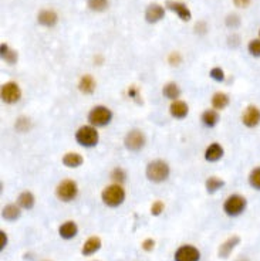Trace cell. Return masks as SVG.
Masks as SVG:
<instances>
[{
	"label": "cell",
	"mask_w": 260,
	"mask_h": 261,
	"mask_svg": "<svg viewBox=\"0 0 260 261\" xmlns=\"http://www.w3.org/2000/svg\"><path fill=\"white\" fill-rule=\"evenodd\" d=\"M170 175V165L162 159H155V161L150 162L145 169V176L152 183H162V182L168 181Z\"/></svg>",
	"instance_id": "cell-1"
},
{
	"label": "cell",
	"mask_w": 260,
	"mask_h": 261,
	"mask_svg": "<svg viewBox=\"0 0 260 261\" xmlns=\"http://www.w3.org/2000/svg\"><path fill=\"white\" fill-rule=\"evenodd\" d=\"M101 200L107 207L115 209L125 201V191L118 183H112L102 191Z\"/></svg>",
	"instance_id": "cell-2"
},
{
	"label": "cell",
	"mask_w": 260,
	"mask_h": 261,
	"mask_svg": "<svg viewBox=\"0 0 260 261\" xmlns=\"http://www.w3.org/2000/svg\"><path fill=\"white\" fill-rule=\"evenodd\" d=\"M246 207H248V199L239 193L230 195L223 201V211L229 217H239L246 211Z\"/></svg>",
	"instance_id": "cell-3"
},
{
	"label": "cell",
	"mask_w": 260,
	"mask_h": 261,
	"mask_svg": "<svg viewBox=\"0 0 260 261\" xmlns=\"http://www.w3.org/2000/svg\"><path fill=\"white\" fill-rule=\"evenodd\" d=\"M76 141L80 146L84 148H94L100 141V135L95 127L92 125H83L76 132Z\"/></svg>",
	"instance_id": "cell-4"
},
{
	"label": "cell",
	"mask_w": 260,
	"mask_h": 261,
	"mask_svg": "<svg viewBox=\"0 0 260 261\" xmlns=\"http://www.w3.org/2000/svg\"><path fill=\"white\" fill-rule=\"evenodd\" d=\"M112 121V111L105 105H95L88 112V124L95 128L107 127Z\"/></svg>",
	"instance_id": "cell-5"
},
{
	"label": "cell",
	"mask_w": 260,
	"mask_h": 261,
	"mask_svg": "<svg viewBox=\"0 0 260 261\" xmlns=\"http://www.w3.org/2000/svg\"><path fill=\"white\" fill-rule=\"evenodd\" d=\"M77 195H79V185L73 179H64L56 188V196L59 197V200L64 203L73 201L77 197Z\"/></svg>",
	"instance_id": "cell-6"
},
{
	"label": "cell",
	"mask_w": 260,
	"mask_h": 261,
	"mask_svg": "<svg viewBox=\"0 0 260 261\" xmlns=\"http://www.w3.org/2000/svg\"><path fill=\"white\" fill-rule=\"evenodd\" d=\"M147 138L141 130H131L124 138V146L130 152H140L144 149Z\"/></svg>",
	"instance_id": "cell-7"
},
{
	"label": "cell",
	"mask_w": 260,
	"mask_h": 261,
	"mask_svg": "<svg viewBox=\"0 0 260 261\" xmlns=\"http://www.w3.org/2000/svg\"><path fill=\"white\" fill-rule=\"evenodd\" d=\"M0 97L1 101L6 104H16L21 100V90L17 82L14 81H7L1 85L0 90Z\"/></svg>",
	"instance_id": "cell-8"
},
{
	"label": "cell",
	"mask_w": 260,
	"mask_h": 261,
	"mask_svg": "<svg viewBox=\"0 0 260 261\" xmlns=\"http://www.w3.org/2000/svg\"><path fill=\"white\" fill-rule=\"evenodd\" d=\"M240 121L242 124L249 128V130H255L260 125V108L255 104H249L240 115Z\"/></svg>",
	"instance_id": "cell-9"
},
{
	"label": "cell",
	"mask_w": 260,
	"mask_h": 261,
	"mask_svg": "<svg viewBox=\"0 0 260 261\" xmlns=\"http://www.w3.org/2000/svg\"><path fill=\"white\" fill-rule=\"evenodd\" d=\"M173 260L175 261H199L200 260V251L190 246V244H185V246H180L178 250L175 251V256H173Z\"/></svg>",
	"instance_id": "cell-10"
},
{
	"label": "cell",
	"mask_w": 260,
	"mask_h": 261,
	"mask_svg": "<svg viewBox=\"0 0 260 261\" xmlns=\"http://www.w3.org/2000/svg\"><path fill=\"white\" fill-rule=\"evenodd\" d=\"M165 6L170 9L171 11L176 13L178 17L182 21H189L192 19V13H190L189 7L186 6V3L179 1V0H167Z\"/></svg>",
	"instance_id": "cell-11"
},
{
	"label": "cell",
	"mask_w": 260,
	"mask_h": 261,
	"mask_svg": "<svg viewBox=\"0 0 260 261\" xmlns=\"http://www.w3.org/2000/svg\"><path fill=\"white\" fill-rule=\"evenodd\" d=\"M239 244H240L239 236H232V237L226 239V240L220 244L219 249H218V256H219L220 259H225V260L229 259L230 254L233 253V250H235Z\"/></svg>",
	"instance_id": "cell-12"
},
{
	"label": "cell",
	"mask_w": 260,
	"mask_h": 261,
	"mask_svg": "<svg viewBox=\"0 0 260 261\" xmlns=\"http://www.w3.org/2000/svg\"><path fill=\"white\" fill-rule=\"evenodd\" d=\"M164 17H165V9L158 3H152L145 10V20L150 24H155L162 20Z\"/></svg>",
	"instance_id": "cell-13"
},
{
	"label": "cell",
	"mask_w": 260,
	"mask_h": 261,
	"mask_svg": "<svg viewBox=\"0 0 260 261\" xmlns=\"http://www.w3.org/2000/svg\"><path fill=\"white\" fill-rule=\"evenodd\" d=\"M170 114L175 120H183L189 114V107H188V104L185 101H172L170 105Z\"/></svg>",
	"instance_id": "cell-14"
},
{
	"label": "cell",
	"mask_w": 260,
	"mask_h": 261,
	"mask_svg": "<svg viewBox=\"0 0 260 261\" xmlns=\"http://www.w3.org/2000/svg\"><path fill=\"white\" fill-rule=\"evenodd\" d=\"M59 21V14L54 10H50V9H46V10H41L39 14H37V23L40 26H44V27H54Z\"/></svg>",
	"instance_id": "cell-15"
},
{
	"label": "cell",
	"mask_w": 260,
	"mask_h": 261,
	"mask_svg": "<svg viewBox=\"0 0 260 261\" xmlns=\"http://www.w3.org/2000/svg\"><path fill=\"white\" fill-rule=\"evenodd\" d=\"M223 155H225L223 146L220 143H218V142H213L205 149V161L213 163V162L220 161L223 158Z\"/></svg>",
	"instance_id": "cell-16"
},
{
	"label": "cell",
	"mask_w": 260,
	"mask_h": 261,
	"mask_svg": "<svg viewBox=\"0 0 260 261\" xmlns=\"http://www.w3.org/2000/svg\"><path fill=\"white\" fill-rule=\"evenodd\" d=\"M59 234H60L61 239H64V240H71V239H74L79 234V226L76 224V221H66L59 227Z\"/></svg>",
	"instance_id": "cell-17"
},
{
	"label": "cell",
	"mask_w": 260,
	"mask_h": 261,
	"mask_svg": "<svg viewBox=\"0 0 260 261\" xmlns=\"http://www.w3.org/2000/svg\"><path fill=\"white\" fill-rule=\"evenodd\" d=\"M210 102H212L213 110L216 111L226 110L230 104V97L226 94V92H223V91H218V92L213 94V97H212V101H210Z\"/></svg>",
	"instance_id": "cell-18"
},
{
	"label": "cell",
	"mask_w": 260,
	"mask_h": 261,
	"mask_svg": "<svg viewBox=\"0 0 260 261\" xmlns=\"http://www.w3.org/2000/svg\"><path fill=\"white\" fill-rule=\"evenodd\" d=\"M21 207L19 204H6L1 209V219H4L6 221H16L20 219L21 216Z\"/></svg>",
	"instance_id": "cell-19"
},
{
	"label": "cell",
	"mask_w": 260,
	"mask_h": 261,
	"mask_svg": "<svg viewBox=\"0 0 260 261\" xmlns=\"http://www.w3.org/2000/svg\"><path fill=\"white\" fill-rule=\"evenodd\" d=\"M101 239L100 237H97V236H92L90 239H87L86 243H84V246H83V249H81V254L83 256H86V257H88V256H92V254H95L97 251L101 249Z\"/></svg>",
	"instance_id": "cell-20"
},
{
	"label": "cell",
	"mask_w": 260,
	"mask_h": 261,
	"mask_svg": "<svg viewBox=\"0 0 260 261\" xmlns=\"http://www.w3.org/2000/svg\"><path fill=\"white\" fill-rule=\"evenodd\" d=\"M84 163V158L77 152H69L63 156V165L70 169H77Z\"/></svg>",
	"instance_id": "cell-21"
},
{
	"label": "cell",
	"mask_w": 260,
	"mask_h": 261,
	"mask_svg": "<svg viewBox=\"0 0 260 261\" xmlns=\"http://www.w3.org/2000/svg\"><path fill=\"white\" fill-rule=\"evenodd\" d=\"M200 120H202V124L206 127V128H215L218 124H219L220 121V115L219 112L216 110H206L203 114H202V117H200Z\"/></svg>",
	"instance_id": "cell-22"
},
{
	"label": "cell",
	"mask_w": 260,
	"mask_h": 261,
	"mask_svg": "<svg viewBox=\"0 0 260 261\" xmlns=\"http://www.w3.org/2000/svg\"><path fill=\"white\" fill-rule=\"evenodd\" d=\"M95 88H97V82H95V80H94L91 75H88V74L83 75L80 78V81H79V90H80V92H83V94H86V95L92 94V92L95 91Z\"/></svg>",
	"instance_id": "cell-23"
},
{
	"label": "cell",
	"mask_w": 260,
	"mask_h": 261,
	"mask_svg": "<svg viewBox=\"0 0 260 261\" xmlns=\"http://www.w3.org/2000/svg\"><path fill=\"white\" fill-rule=\"evenodd\" d=\"M226 182L223 179H220L218 176H210L205 181V189H206V193L208 195H215L216 192L222 191L225 188Z\"/></svg>",
	"instance_id": "cell-24"
},
{
	"label": "cell",
	"mask_w": 260,
	"mask_h": 261,
	"mask_svg": "<svg viewBox=\"0 0 260 261\" xmlns=\"http://www.w3.org/2000/svg\"><path fill=\"white\" fill-rule=\"evenodd\" d=\"M17 204L24 210H31L34 207V204H36V197H34V195L31 192H21L19 197H17Z\"/></svg>",
	"instance_id": "cell-25"
},
{
	"label": "cell",
	"mask_w": 260,
	"mask_h": 261,
	"mask_svg": "<svg viewBox=\"0 0 260 261\" xmlns=\"http://www.w3.org/2000/svg\"><path fill=\"white\" fill-rule=\"evenodd\" d=\"M0 54H1V60H4L9 65H13V64H16L17 63V59H19V54H17V51L13 50L10 49L6 43H3L1 46H0Z\"/></svg>",
	"instance_id": "cell-26"
},
{
	"label": "cell",
	"mask_w": 260,
	"mask_h": 261,
	"mask_svg": "<svg viewBox=\"0 0 260 261\" xmlns=\"http://www.w3.org/2000/svg\"><path fill=\"white\" fill-rule=\"evenodd\" d=\"M162 94H164V97H165V98H168V100H171V101L178 100L180 95L179 85H178L176 82H168V84H165V85H164V88H162Z\"/></svg>",
	"instance_id": "cell-27"
},
{
	"label": "cell",
	"mask_w": 260,
	"mask_h": 261,
	"mask_svg": "<svg viewBox=\"0 0 260 261\" xmlns=\"http://www.w3.org/2000/svg\"><path fill=\"white\" fill-rule=\"evenodd\" d=\"M248 183L253 191L260 192V166H255L248 175Z\"/></svg>",
	"instance_id": "cell-28"
},
{
	"label": "cell",
	"mask_w": 260,
	"mask_h": 261,
	"mask_svg": "<svg viewBox=\"0 0 260 261\" xmlns=\"http://www.w3.org/2000/svg\"><path fill=\"white\" fill-rule=\"evenodd\" d=\"M87 6L90 10L101 13L108 9V0H87Z\"/></svg>",
	"instance_id": "cell-29"
},
{
	"label": "cell",
	"mask_w": 260,
	"mask_h": 261,
	"mask_svg": "<svg viewBox=\"0 0 260 261\" xmlns=\"http://www.w3.org/2000/svg\"><path fill=\"white\" fill-rule=\"evenodd\" d=\"M225 24H226L228 29L235 30V29H239L240 26H242V19H240V16L238 13H229L226 16V19H225Z\"/></svg>",
	"instance_id": "cell-30"
},
{
	"label": "cell",
	"mask_w": 260,
	"mask_h": 261,
	"mask_svg": "<svg viewBox=\"0 0 260 261\" xmlns=\"http://www.w3.org/2000/svg\"><path fill=\"white\" fill-rule=\"evenodd\" d=\"M14 128H16L17 132H21V133L29 132L31 130L30 118H27V117H19L16 120V122H14Z\"/></svg>",
	"instance_id": "cell-31"
},
{
	"label": "cell",
	"mask_w": 260,
	"mask_h": 261,
	"mask_svg": "<svg viewBox=\"0 0 260 261\" xmlns=\"http://www.w3.org/2000/svg\"><path fill=\"white\" fill-rule=\"evenodd\" d=\"M111 179L114 183H118V185H122L124 182L127 181V172L124 171L122 168H115L111 172Z\"/></svg>",
	"instance_id": "cell-32"
},
{
	"label": "cell",
	"mask_w": 260,
	"mask_h": 261,
	"mask_svg": "<svg viewBox=\"0 0 260 261\" xmlns=\"http://www.w3.org/2000/svg\"><path fill=\"white\" fill-rule=\"evenodd\" d=\"M248 51L252 57L260 59V39H253L248 43Z\"/></svg>",
	"instance_id": "cell-33"
},
{
	"label": "cell",
	"mask_w": 260,
	"mask_h": 261,
	"mask_svg": "<svg viewBox=\"0 0 260 261\" xmlns=\"http://www.w3.org/2000/svg\"><path fill=\"white\" fill-rule=\"evenodd\" d=\"M209 77L213 81H216V82H223L225 78H226V74H225L223 68H220V67H213V68L209 71Z\"/></svg>",
	"instance_id": "cell-34"
},
{
	"label": "cell",
	"mask_w": 260,
	"mask_h": 261,
	"mask_svg": "<svg viewBox=\"0 0 260 261\" xmlns=\"http://www.w3.org/2000/svg\"><path fill=\"white\" fill-rule=\"evenodd\" d=\"M165 210V203L162 200H155L151 204V214L152 216H161Z\"/></svg>",
	"instance_id": "cell-35"
},
{
	"label": "cell",
	"mask_w": 260,
	"mask_h": 261,
	"mask_svg": "<svg viewBox=\"0 0 260 261\" xmlns=\"http://www.w3.org/2000/svg\"><path fill=\"white\" fill-rule=\"evenodd\" d=\"M240 36L239 34H232V36H229L228 37V44H229V47H232V49H238L240 46Z\"/></svg>",
	"instance_id": "cell-36"
},
{
	"label": "cell",
	"mask_w": 260,
	"mask_h": 261,
	"mask_svg": "<svg viewBox=\"0 0 260 261\" xmlns=\"http://www.w3.org/2000/svg\"><path fill=\"white\" fill-rule=\"evenodd\" d=\"M141 247H142V250L144 251H147V253H151V251L155 249V240H154V239H147V240L142 241Z\"/></svg>",
	"instance_id": "cell-37"
},
{
	"label": "cell",
	"mask_w": 260,
	"mask_h": 261,
	"mask_svg": "<svg viewBox=\"0 0 260 261\" xmlns=\"http://www.w3.org/2000/svg\"><path fill=\"white\" fill-rule=\"evenodd\" d=\"M232 1L238 9H248L252 3V0H232Z\"/></svg>",
	"instance_id": "cell-38"
},
{
	"label": "cell",
	"mask_w": 260,
	"mask_h": 261,
	"mask_svg": "<svg viewBox=\"0 0 260 261\" xmlns=\"http://www.w3.org/2000/svg\"><path fill=\"white\" fill-rule=\"evenodd\" d=\"M195 31H196L198 34H205V33L208 31V24H206V21H199V23H196Z\"/></svg>",
	"instance_id": "cell-39"
},
{
	"label": "cell",
	"mask_w": 260,
	"mask_h": 261,
	"mask_svg": "<svg viewBox=\"0 0 260 261\" xmlns=\"http://www.w3.org/2000/svg\"><path fill=\"white\" fill-rule=\"evenodd\" d=\"M0 239H1V241H0V249L4 250V249L7 247V243H9V237H7V234H6V231H0Z\"/></svg>",
	"instance_id": "cell-40"
},
{
	"label": "cell",
	"mask_w": 260,
	"mask_h": 261,
	"mask_svg": "<svg viewBox=\"0 0 260 261\" xmlns=\"http://www.w3.org/2000/svg\"><path fill=\"white\" fill-rule=\"evenodd\" d=\"M180 61H182V59H180V56H179V53H172L170 56V64L171 65H178L179 64Z\"/></svg>",
	"instance_id": "cell-41"
},
{
	"label": "cell",
	"mask_w": 260,
	"mask_h": 261,
	"mask_svg": "<svg viewBox=\"0 0 260 261\" xmlns=\"http://www.w3.org/2000/svg\"><path fill=\"white\" fill-rule=\"evenodd\" d=\"M235 261H249V259H246V257H239L238 260H235Z\"/></svg>",
	"instance_id": "cell-42"
},
{
	"label": "cell",
	"mask_w": 260,
	"mask_h": 261,
	"mask_svg": "<svg viewBox=\"0 0 260 261\" xmlns=\"http://www.w3.org/2000/svg\"><path fill=\"white\" fill-rule=\"evenodd\" d=\"M259 39H260V29H259Z\"/></svg>",
	"instance_id": "cell-43"
}]
</instances>
